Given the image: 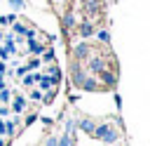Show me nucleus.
Returning a JSON list of instances; mask_svg holds the SVG:
<instances>
[{
	"label": "nucleus",
	"mask_w": 150,
	"mask_h": 146,
	"mask_svg": "<svg viewBox=\"0 0 150 146\" xmlns=\"http://www.w3.org/2000/svg\"><path fill=\"white\" fill-rule=\"evenodd\" d=\"M98 38H101L103 42H108V38H110V35H108V31H101V33H98Z\"/></svg>",
	"instance_id": "11"
},
{
	"label": "nucleus",
	"mask_w": 150,
	"mask_h": 146,
	"mask_svg": "<svg viewBox=\"0 0 150 146\" xmlns=\"http://www.w3.org/2000/svg\"><path fill=\"white\" fill-rule=\"evenodd\" d=\"M23 106H26V104H23V99H16V101H14V108H16V111H21Z\"/></svg>",
	"instance_id": "10"
},
{
	"label": "nucleus",
	"mask_w": 150,
	"mask_h": 146,
	"mask_svg": "<svg viewBox=\"0 0 150 146\" xmlns=\"http://www.w3.org/2000/svg\"><path fill=\"white\" fill-rule=\"evenodd\" d=\"M80 127H82L84 132H89V134L94 132V122H91V120H87V118H84V120H80Z\"/></svg>",
	"instance_id": "8"
},
{
	"label": "nucleus",
	"mask_w": 150,
	"mask_h": 146,
	"mask_svg": "<svg viewBox=\"0 0 150 146\" xmlns=\"http://www.w3.org/2000/svg\"><path fill=\"white\" fill-rule=\"evenodd\" d=\"M73 26H75V16H73V12H68V14L63 16V28H66V31H70Z\"/></svg>",
	"instance_id": "7"
},
{
	"label": "nucleus",
	"mask_w": 150,
	"mask_h": 146,
	"mask_svg": "<svg viewBox=\"0 0 150 146\" xmlns=\"http://www.w3.org/2000/svg\"><path fill=\"white\" fill-rule=\"evenodd\" d=\"M70 144H73V141H70V134H66V137H61V139H59V144H56V146H70Z\"/></svg>",
	"instance_id": "9"
},
{
	"label": "nucleus",
	"mask_w": 150,
	"mask_h": 146,
	"mask_svg": "<svg viewBox=\"0 0 150 146\" xmlns=\"http://www.w3.org/2000/svg\"><path fill=\"white\" fill-rule=\"evenodd\" d=\"M70 78H73V85H77V87L84 82L87 73H84V68H82V64H80V61H73V68H70Z\"/></svg>",
	"instance_id": "2"
},
{
	"label": "nucleus",
	"mask_w": 150,
	"mask_h": 146,
	"mask_svg": "<svg viewBox=\"0 0 150 146\" xmlns=\"http://www.w3.org/2000/svg\"><path fill=\"white\" fill-rule=\"evenodd\" d=\"M9 5H12V7H23V2H21V0H9Z\"/></svg>",
	"instance_id": "12"
},
{
	"label": "nucleus",
	"mask_w": 150,
	"mask_h": 146,
	"mask_svg": "<svg viewBox=\"0 0 150 146\" xmlns=\"http://www.w3.org/2000/svg\"><path fill=\"white\" fill-rule=\"evenodd\" d=\"M80 87H82V89H87V92H96V89H103V87H101V85H98L94 78H84V82H82Z\"/></svg>",
	"instance_id": "5"
},
{
	"label": "nucleus",
	"mask_w": 150,
	"mask_h": 146,
	"mask_svg": "<svg viewBox=\"0 0 150 146\" xmlns=\"http://www.w3.org/2000/svg\"><path fill=\"white\" fill-rule=\"evenodd\" d=\"M56 144H59V141H56V137H52V139L47 141V146H56Z\"/></svg>",
	"instance_id": "13"
},
{
	"label": "nucleus",
	"mask_w": 150,
	"mask_h": 146,
	"mask_svg": "<svg viewBox=\"0 0 150 146\" xmlns=\"http://www.w3.org/2000/svg\"><path fill=\"white\" fill-rule=\"evenodd\" d=\"M91 134H96V139H101V141H105V144H112L115 139H117V132L110 127V125H101V127H94V132Z\"/></svg>",
	"instance_id": "1"
},
{
	"label": "nucleus",
	"mask_w": 150,
	"mask_h": 146,
	"mask_svg": "<svg viewBox=\"0 0 150 146\" xmlns=\"http://www.w3.org/2000/svg\"><path fill=\"white\" fill-rule=\"evenodd\" d=\"M89 54H91V45H89V42H80V45L75 47V52H73V59H75V61H84Z\"/></svg>",
	"instance_id": "3"
},
{
	"label": "nucleus",
	"mask_w": 150,
	"mask_h": 146,
	"mask_svg": "<svg viewBox=\"0 0 150 146\" xmlns=\"http://www.w3.org/2000/svg\"><path fill=\"white\" fill-rule=\"evenodd\" d=\"M98 75H101V80H103V87H115V82H117V75H115V71L105 68V71H101Z\"/></svg>",
	"instance_id": "4"
},
{
	"label": "nucleus",
	"mask_w": 150,
	"mask_h": 146,
	"mask_svg": "<svg viewBox=\"0 0 150 146\" xmlns=\"http://www.w3.org/2000/svg\"><path fill=\"white\" fill-rule=\"evenodd\" d=\"M77 31H80V35H82V38H89V35L94 33V26H91L89 21H84V24H82V26H80Z\"/></svg>",
	"instance_id": "6"
}]
</instances>
